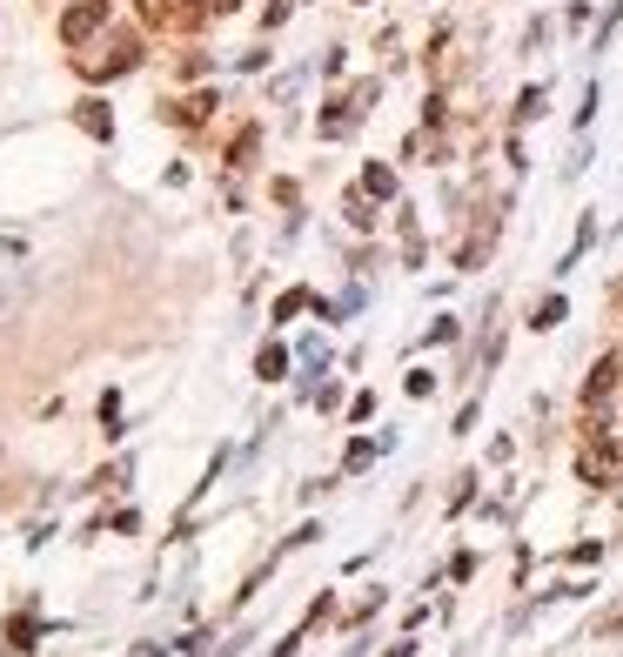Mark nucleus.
I'll use <instances>...</instances> for the list:
<instances>
[{"label":"nucleus","mask_w":623,"mask_h":657,"mask_svg":"<svg viewBox=\"0 0 623 657\" xmlns=\"http://www.w3.org/2000/svg\"><path fill=\"white\" fill-rule=\"evenodd\" d=\"M34 631H41V624H34V617H14V624H7V637H14V651H27V644H34Z\"/></svg>","instance_id":"obj_16"},{"label":"nucleus","mask_w":623,"mask_h":657,"mask_svg":"<svg viewBox=\"0 0 623 657\" xmlns=\"http://www.w3.org/2000/svg\"><path fill=\"white\" fill-rule=\"evenodd\" d=\"M577 470H583V483H597V490H603V483L617 476V463H610L603 450H583V463H577Z\"/></svg>","instance_id":"obj_11"},{"label":"nucleus","mask_w":623,"mask_h":657,"mask_svg":"<svg viewBox=\"0 0 623 657\" xmlns=\"http://www.w3.org/2000/svg\"><path fill=\"white\" fill-rule=\"evenodd\" d=\"M610 389H617V356H597L590 383H583V409H603V403H610Z\"/></svg>","instance_id":"obj_5"},{"label":"nucleus","mask_w":623,"mask_h":657,"mask_svg":"<svg viewBox=\"0 0 623 657\" xmlns=\"http://www.w3.org/2000/svg\"><path fill=\"white\" fill-rule=\"evenodd\" d=\"M255 376H262V383H282V376H289V349H282V342H268L262 356H255Z\"/></svg>","instance_id":"obj_8"},{"label":"nucleus","mask_w":623,"mask_h":657,"mask_svg":"<svg viewBox=\"0 0 623 657\" xmlns=\"http://www.w3.org/2000/svg\"><path fill=\"white\" fill-rule=\"evenodd\" d=\"M74 121H81V128H88L94 141H108V135H114V114H108V101H81V108H74Z\"/></svg>","instance_id":"obj_7"},{"label":"nucleus","mask_w":623,"mask_h":657,"mask_svg":"<svg viewBox=\"0 0 623 657\" xmlns=\"http://www.w3.org/2000/svg\"><path fill=\"white\" fill-rule=\"evenodd\" d=\"M101 27H108V0H74V7L61 14V41L67 47H88Z\"/></svg>","instance_id":"obj_2"},{"label":"nucleus","mask_w":623,"mask_h":657,"mask_svg":"<svg viewBox=\"0 0 623 657\" xmlns=\"http://www.w3.org/2000/svg\"><path fill=\"white\" fill-rule=\"evenodd\" d=\"M235 7H242V0H208V14H235Z\"/></svg>","instance_id":"obj_18"},{"label":"nucleus","mask_w":623,"mask_h":657,"mask_svg":"<svg viewBox=\"0 0 623 657\" xmlns=\"http://www.w3.org/2000/svg\"><path fill=\"white\" fill-rule=\"evenodd\" d=\"M141 14H148V27L175 34V27H195L208 14V0H141Z\"/></svg>","instance_id":"obj_3"},{"label":"nucleus","mask_w":623,"mask_h":657,"mask_svg":"<svg viewBox=\"0 0 623 657\" xmlns=\"http://www.w3.org/2000/svg\"><path fill=\"white\" fill-rule=\"evenodd\" d=\"M543 101H550L543 88H523V94H516V121H536V114H543Z\"/></svg>","instance_id":"obj_15"},{"label":"nucleus","mask_w":623,"mask_h":657,"mask_svg":"<svg viewBox=\"0 0 623 657\" xmlns=\"http://www.w3.org/2000/svg\"><path fill=\"white\" fill-rule=\"evenodd\" d=\"M208 108H215V94H188V101H161V121H175V128H201L208 121Z\"/></svg>","instance_id":"obj_4"},{"label":"nucleus","mask_w":623,"mask_h":657,"mask_svg":"<svg viewBox=\"0 0 623 657\" xmlns=\"http://www.w3.org/2000/svg\"><path fill=\"white\" fill-rule=\"evenodd\" d=\"M362 188H369L376 202H389V195H396V168H382V161H369V168H362Z\"/></svg>","instance_id":"obj_9"},{"label":"nucleus","mask_w":623,"mask_h":657,"mask_svg":"<svg viewBox=\"0 0 623 657\" xmlns=\"http://www.w3.org/2000/svg\"><path fill=\"white\" fill-rule=\"evenodd\" d=\"M376 450H382V443H356V450H349V470H369V463H376Z\"/></svg>","instance_id":"obj_17"},{"label":"nucleus","mask_w":623,"mask_h":657,"mask_svg":"<svg viewBox=\"0 0 623 657\" xmlns=\"http://www.w3.org/2000/svg\"><path fill=\"white\" fill-rule=\"evenodd\" d=\"M255 155H262V128H242V135H235V148H228V168H248Z\"/></svg>","instance_id":"obj_10"},{"label":"nucleus","mask_w":623,"mask_h":657,"mask_svg":"<svg viewBox=\"0 0 623 657\" xmlns=\"http://www.w3.org/2000/svg\"><path fill=\"white\" fill-rule=\"evenodd\" d=\"M356 7H369V0H356Z\"/></svg>","instance_id":"obj_19"},{"label":"nucleus","mask_w":623,"mask_h":657,"mask_svg":"<svg viewBox=\"0 0 623 657\" xmlns=\"http://www.w3.org/2000/svg\"><path fill=\"white\" fill-rule=\"evenodd\" d=\"M563 309H570V302H563V295H550V302H536V329H557V322H563Z\"/></svg>","instance_id":"obj_13"},{"label":"nucleus","mask_w":623,"mask_h":657,"mask_svg":"<svg viewBox=\"0 0 623 657\" xmlns=\"http://www.w3.org/2000/svg\"><path fill=\"white\" fill-rule=\"evenodd\" d=\"M342 215H349L356 228H376V208H369V188H356V195L342 202Z\"/></svg>","instance_id":"obj_12"},{"label":"nucleus","mask_w":623,"mask_h":657,"mask_svg":"<svg viewBox=\"0 0 623 657\" xmlns=\"http://www.w3.org/2000/svg\"><path fill=\"white\" fill-rule=\"evenodd\" d=\"M356 121H362V108H356V101H329V114H322V141L356 135Z\"/></svg>","instance_id":"obj_6"},{"label":"nucleus","mask_w":623,"mask_h":657,"mask_svg":"<svg viewBox=\"0 0 623 657\" xmlns=\"http://www.w3.org/2000/svg\"><path fill=\"white\" fill-rule=\"evenodd\" d=\"M309 302H315V295H309V289H289V295H282V302H275V322H289V316H302V309H309Z\"/></svg>","instance_id":"obj_14"},{"label":"nucleus","mask_w":623,"mask_h":657,"mask_svg":"<svg viewBox=\"0 0 623 657\" xmlns=\"http://www.w3.org/2000/svg\"><path fill=\"white\" fill-rule=\"evenodd\" d=\"M128 68H141V41H128V34H108V41H101V54H88V61H81V74H88V81H114V74H128Z\"/></svg>","instance_id":"obj_1"}]
</instances>
